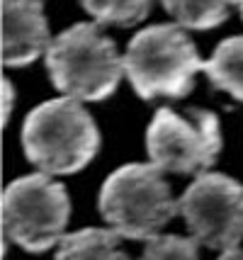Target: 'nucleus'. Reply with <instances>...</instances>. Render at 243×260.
<instances>
[{
	"instance_id": "obj_1",
	"label": "nucleus",
	"mask_w": 243,
	"mask_h": 260,
	"mask_svg": "<svg viewBox=\"0 0 243 260\" xmlns=\"http://www.w3.org/2000/svg\"><path fill=\"white\" fill-rule=\"evenodd\" d=\"M22 148L27 160L47 175L83 170L100 151V129L76 98H54L24 117Z\"/></svg>"
},
{
	"instance_id": "obj_2",
	"label": "nucleus",
	"mask_w": 243,
	"mask_h": 260,
	"mask_svg": "<svg viewBox=\"0 0 243 260\" xmlns=\"http://www.w3.org/2000/svg\"><path fill=\"white\" fill-rule=\"evenodd\" d=\"M47 71L54 88L81 102L107 100L124 76V56L93 22L71 24L51 39Z\"/></svg>"
},
{
	"instance_id": "obj_3",
	"label": "nucleus",
	"mask_w": 243,
	"mask_h": 260,
	"mask_svg": "<svg viewBox=\"0 0 243 260\" xmlns=\"http://www.w3.org/2000/svg\"><path fill=\"white\" fill-rule=\"evenodd\" d=\"M202 68L204 61L180 24L146 27L131 37L124 51V76L141 100L185 98Z\"/></svg>"
},
{
	"instance_id": "obj_4",
	"label": "nucleus",
	"mask_w": 243,
	"mask_h": 260,
	"mask_svg": "<svg viewBox=\"0 0 243 260\" xmlns=\"http://www.w3.org/2000/svg\"><path fill=\"white\" fill-rule=\"evenodd\" d=\"M97 207L112 231L131 241H151L180 214V202L153 163H127L110 173L100 187Z\"/></svg>"
},
{
	"instance_id": "obj_5",
	"label": "nucleus",
	"mask_w": 243,
	"mask_h": 260,
	"mask_svg": "<svg viewBox=\"0 0 243 260\" xmlns=\"http://www.w3.org/2000/svg\"><path fill=\"white\" fill-rule=\"evenodd\" d=\"M71 219V200L61 182L47 173L12 180L3 194L5 238L29 253H44L61 243Z\"/></svg>"
},
{
	"instance_id": "obj_6",
	"label": "nucleus",
	"mask_w": 243,
	"mask_h": 260,
	"mask_svg": "<svg viewBox=\"0 0 243 260\" xmlns=\"http://www.w3.org/2000/svg\"><path fill=\"white\" fill-rule=\"evenodd\" d=\"M219 117L202 107L178 114L170 107L156 110L146 129V151L156 168L175 175H202L221 153Z\"/></svg>"
},
{
	"instance_id": "obj_7",
	"label": "nucleus",
	"mask_w": 243,
	"mask_h": 260,
	"mask_svg": "<svg viewBox=\"0 0 243 260\" xmlns=\"http://www.w3.org/2000/svg\"><path fill=\"white\" fill-rule=\"evenodd\" d=\"M180 202L190 236L212 250L236 248L243 241V185L224 173H202Z\"/></svg>"
},
{
	"instance_id": "obj_8",
	"label": "nucleus",
	"mask_w": 243,
	"mask_h": 260,
	"mask_svg": "<svg viewBox=\"0 0 243 260\" xmlns=\"http://www.w3.org/2000/svg\"><path fill=\"white\" fill-rule=\"evenodd\" d=\"M51 37L42 0H3V63L20 68L47 54Z\"/></svg>"
},
{
	"instance_id": "obj_9",
	"label": "nucleus",
	"mask_w": 243,
	"mask_h": 260,
	"mask_svg": "<svg viewBox=\"0 0 243 260\" xmlns=\"http://www.w3.org/2000/svg\"><path fill=\"white\" fill-rule=\"evenodd\" d=\"M54 260H131L112 229H81L61 238Z\"/></svg>"
},
{
	"instance_id": "obj_10",
	"label": "nucleus",
	"mask_w": 243,
	"mask_h": 260,
	"mask_svg": "<svg viewBox=\"0 0 243 260\" xmlns=\"http://www.w3.org/2000/svg\"><path fill=\"white\" fill-rule=\"evenodd\" d=\"M202 71L217 90L229 92L233 100L243 102V34L224 39L204 61Z\"/></svg>"
},
{
	"instance_id": "obj_11",
	"label": "nucleus",
	"mask_w": 243,
	"mask_h": 260,
	"mask_svg": "<svg viewBox=\"0 0 243 260\" xmlns=\"http://www.w3.org/2000/svg\"><path fill=\"white\" fill-rule=\"evenodd\" d=\"M165 12L185 29H214L226 22L236 0H161Z\"/></svg>"
},
{
	"instance_id": "obj_12",
	"label": "nucleus",
	"mask_w": 243,
	"mask_h": 260,
	"mask_svg": "<svg viewBox=\"0 0 243 260\" xmlns=\"http://www.w3.org/2000/svg\"><path fill=\"white\" fill-rule=\"evenodd\" d=\"M81 5L97 24L134 27L149 17L153 0H81Z\"/></svg>"
},
{
	"instance_id": "obj_13",
	"label": "nucleus",
	"mask_w": 243,
	"mask_h": 260,
	"mask_svg": "<svg viewBox=\"0 0 243 260\" xmlns=\"http://www.w3.org/2000/svg\"><path fill=\"white\" fill-rule=\"evenodd\" d=\"M195 238L190 236H175V234H165V236H153L146 241V248L141 253L139 260H199V250H197Z\"/></svg>"
},
{
	"instance_id": "obj_14",
	"label": "nucleus",
	"mask_w": 243,
	"mask_h": 260,
	"mask_svg": "<svg viewBox=\"0 0 243 260\" xmlns=\"http://www.w3.org/2000/svg\"><path fill=\"white\" fill-rule=\"evenodd\" d=\"M3 92H5V107H3V119H5V124H8V119H10V112H12V98H15V88H12V83L8 78L3 80Z\"/></svg>"
},
{
	"instance_id": "obj_15",
	"label": "nucleus",
	"mask_w": 243,
	"mask_h": 260,
	"mask_svg": "<svg viewBox=\"0 0 243 260\" xmlns=\"http://www.w3.org/2000/svg\"><path fill=\"white\" fill-rule=\"evenodd\" d=\"M217 260H243V248H229V250H221V255Z\"/></svg>"
},
{
	"instance_id": "obj_16",
	"label": "nucleus",
	"mask_w": 243,
	"mask_h": 260,
	"mask_svg": "<svg viewBox=\"0 0 243 260\" xmlns=\"http://www.w3.org/2000/svg\"><path fill=\"white\" fill-rule=\"evenodd\" d=\"M236 5H238V12H241V17H243V0H236Z\"/></svg>"
}]
</instances>
